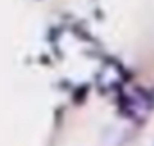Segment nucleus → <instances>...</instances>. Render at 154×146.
Instances as JSON below:
<instances>
[]
</instances>
